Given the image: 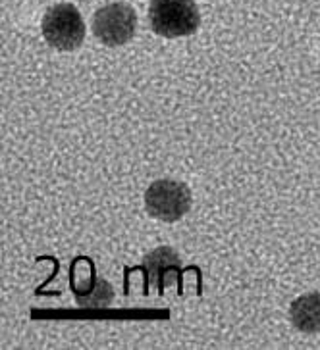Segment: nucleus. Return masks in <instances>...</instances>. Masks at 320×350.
Instances as JSON below:
<instances>
[{"instance_id": "f257e3e1", "label": "nucleus", "mask_w": 320, "mask_h": 350, "mask_svg": "<svg viewBox=\"0 0 320 350\" xmlns=\"http://www.w3.org/2000/svg\"><path fill=\"white\" fill-rule=\"evenodd\" d=\"M149 21L156 35L177 39L199 29L201 16L195 0H151Z\"/></svg>"}, {"instance_id": "f03ea898", "label": "nucleus", "mask_w": 320, "mask_h": 350, "mask_svg": "<svg viewBox=\"0 0 320 350\" xmlns=\"http://www.w3.org/2000/svg\"><path fill=\"white\" fill-rule=\"evenodd\" d=\"M41 29L45 41L58 51H75L85 41V23L82 14L68 2L56 4L45 12Z\"/></svg>"}, {"instance_id": "7ed1b4c3", "label": "nucleus", "mask_w": 320, "mask_h": 350, "mask_svg": "<svg viewBox=\"0 0 320 350\" xmlns=\"http://www.w3.org/2000/svg\"><path fill=\"white\" fill-rule=\"evenodd\" d=\"M145 208L151 217L174 224L189 212L191 193L180 181L158 179L145 193Z\"/></svg>"}, {"instance_id": "20e7f679", "label": "nucleus", "mask_w": 320, "mask_h": 350, "mask_svg": "<svg viewBox=\"0 0 320 350\" xmlns=\"http://www.w3.org/2000/svg\"><path fill=\"white\" fill-rule=\"evenodd\" d=\"M137 14L125 2L103 6L93 16V35L106 46H122L134 39Z\"/></svg>"}, {"instance_id": "39448f33", "label": "nucleus", "mask_w": 320, "mask_h": 350, "mask_svg": "<svg viewBox=\"0 0 320 350\" xmlns=\"http://www.w3.org/2000/svg\"><path fill=\"white\" fill-rule=\"evenodd\" d=\"M143 268L149 275V283L156 287L158 295H162L166 288V281L180 278L182 260L170 247H158L143 258Z\"/></svg>"}, {"instance_id": "423d86ee", "label": "nucleus", "mask_w": 320, "mask_h": 350, "mask_svg": "<svg viewBox=\"0 0 320 350\" xmlns=\"http://www.w3.org/2000/svg\"><path fill=\"white\" fill-rule=\"evenodd\" d=\"M289 318L295 329L303 333L320 331V293H307L295 299L289 306Z\"/></svg>"}]
</instances>
